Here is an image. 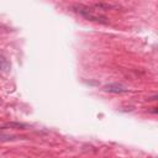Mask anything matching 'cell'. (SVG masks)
<instances>
[{
    "instance_id": "1",
    "label": "cell",
    "mask_w": 158,
    "mask_h": 158,
    "mask_svg": "<svg viewBox=\"0 0 158 158\" xmlns=\"http://www.w3.org/2000/svg\"><path fill=\"white\" fill-rule=\"evenodd\" d=\"M72 11L81 15L84 19L90 20V21H95V22H100V23H107V19L104 15H100L99 12H96L91 6H85V5H73L70 6Z\"/></svg>"
},
{
    "instance_id": "2",
    "label": "cell",
    "mask_w": 158,
    "mask_h": 158,
    "mask_svg": "<svg viewBox=\"0 0 158 158\" xmlns=\"http://www.w3.org/2000/svg\"><path fill=\"white\" fill-rule=\"evenodd\" d=\"M104 91H107V93H114V94H123V93H128L130 90L121 85V84H106L104 88H102Z\"/></svg>"
},
{
    "instance_id": "3",
    "label": "cell",
    "mask_w": 158,
    "mask_h": 158,
    "mask_svg": "<svg viewBox=\"0 0 158 158\" xmlns=\"http://www.w3.org/2000/svg\"><path fill=\"white\" fill-rule=\"evenodd\" d=\"M91 7L96 11H107V10H111V9H116L117 5H112V4H107V2H95L91 5Z\"/></svg>"
},
{
    "instance_id": "4",
    "label": "cell",
    "mask_w": 158,
    "mask_h": 158,
    "mask_svg": "<svg viewBox=\"0 0 158 158\" xmlns=\"http://www.w3.org/2000/svg\"><path fill=\"white\" fill-rule=\"evenodd\" d=\"M10 69H11L10 62L6 59V57H4L2 54H0V70H2V72H10Z\"/></svg>"
},
{
    "instance_id": "5",
    "label": "cell",
    "mask_w": 158,
    "mask_h": 158,
    "mask_svg": "<svg viewBox=\"0 0 158 158\" xmlns=\"http://www.w3.org/2000/svg\"><path fill=\"white\" fill-rule=\"evenodd\" d=\"M26 125L20 123V122H11V123H5L4 126L0 127V130H5V128H25Z\"/></svg>"
},
{
    "instance_id": "6",
    "label": "cell",
    "mask_w": 158,
    "mask_h": 158,
    "mask_svg": "<svg viewBox=\"0 0 158 158\" xmlns=\"http://www.w3.org/2000/svg\"><path fill=\"white\" fill-rule=\"evenodd\" d=\"M15 136H10V135H5V133H1V130H0V142L2 141H10V139H14Z\"/></svg>"
},
{
    "instance_id": "7",
    "label": "cell",
    "mask_w": 158,
    "mask_h": 158,
    "mask_svg": "<svg viewBox=\"0 0 158 158\" xmlns=\"http://www.w3.org/2000/svg\"><path fill=\"white\" fill-rule=\"evenodd\" d=\"M154 100H157V95L156 94L152 95V96H148V101H154Z\"/></svg>"
},
{
    "instance_id": "8",
    "label": "cell",
    "mask_w": 158,
    "mask_h": 158,
    "mask_svg": "<svg viewBox=\"0 0 158 158\" xmlns=\"http://www.w3.org/2000/svg\"><path fill=\"white\" fill-rule=\"evenodd\" d=\"M0 30H1V27H0Z\"/></svg>"
}]
</instances>
